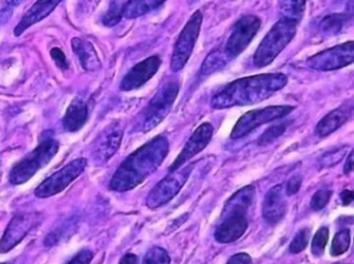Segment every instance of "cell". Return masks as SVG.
<instances>
[{"instance_id": "obj_1", "label": "cell", "mask_w": 354, "mask_h": 264, "mask_svg": "<svg viewBox=\"0 0 354 264\" xmlns=\"http://www.w3.org/2000/svg\"><path fill=\"white\" fill-rule=\"evenodd\" d=\"M287 84L288 78L283 74H262L241 78L216 92L211 100V107L227 109L258 104L283 90Z\"/></svg>"}, {"instance_id": "obj_2", "label": "cell", "mask_w": 354, "mask_h": 264, "mask_svg": "<svg viewBox=\"0 0 354 264\" xmlns=\"http://www.w3.org/2000/svg\"><path fill=\"white\" fill-rule=\"evenodd\" d=\"M169 152V141L165 136H157L132 152L115 171L109 187L115 192L134 189L152 174Z\"/></svg>"}, {"instance_id": "obj_3", "label": "cell", "mask_w": 354, "mask_h": 264, "mask_svg": "<svg viewBox=\"0 0 354 264\" xmlns=\"http://www.w3.org/2000/svg\"><path fill=\"white\" fill-rule=\"evenodd\" d=\"M254 197L252 185L238 191L225 206V216L215 231V239L221 243H230L238 241L248 230V210Z\"/></svg>"}, {"instance_id": "obj_4", "label": "cell", "mask_w": 354, "mask_h": 264, "mask_svg": "<svg viewBox=\"0 0 354 264\" xmlns=\"http://www.w3.org/2000/svg\"><path fill=\"white\" fill-rule=\"evenodd\" d=\"M298 22L281 18L263 39L254 55V65L258 69L270 65L290 44L297 32Z\"/></svg>"}, {"instance_id": "obj_5", "label": "cell", "mask_w": 354, "mask_h": 264, "mask_svg": "<svg viewBox=\"0 0 354 264\" xmlns=\"http://www.w3.org/2000/svg\"><path fill=\"white\" fill-rule=\"evenodd\" d=\"M179 90V82L176 79L167 80L162 83L148 106L138 116L136 129L140 132H149L156 128L171 112Z\"/></svg>"}, {"instance_id": "obj_6", "label": "cell", "mask_w": 354, "mask_h": 264, "mask_svg": "<svg viewBox=\"0 0 354 264\" xmlns=\"http://www.w3.org/2000/svg\"><path fill=\"white\" fill-rule=\"evenodd\" d=\"M59 150V141L53 138L41 142L32 152L13 167L10 172V183L18 185L30 181L40 169L44 168L55 158Z\"/></svg>"}, {"instance_id": "obj_7", "label": "cell", "mask_w": 354, "mask_h": 264, "mask_svg": "<svg viewBox=\"0 0 354 264\" xmlns=\"http://www.w3.org/2000/svg\"><path fill=\"white\" fill-rule=\"evenodd\" d=\"M203 15L201 11H196L190 17L189 21L184 26L182 32L178 37L177 42L174 47L171 55V70L173 72H179L185 67L187 61L192 57V51L196 46L202 28Z\"/></svg>"}, {"instance_id": "obj_8", "label": "cell", "mask_w": 354, "mask_h": 264, "mask_svg": "<svg viewBox=\"0 0 354 264\" xmlns=\"http://www.w3.org/2000/svg\"><path fill=\"white\" fill-rule=\"evenodd\" d=\"M293 110L294 107L292 106H269L248 111L240 117L239 121L232 130L231 138L232 139H240V138L248 135L250 132L254 131L260 125L283 119Z\"/></svg>"}, {"instance_id": "obj_9", "label": "cell", "mask_w": 354, "mask_h": 264, "mask_svg": "<svg viewBox=\"0 0 354 264\" xmlns=\"http://www.w3.org/2000/svg\"><path fill=\"white\" fill-rule=\"evenodd\" d=\"M86 160L84 158L71 161L61 170L45 179L35 191L38 198H49L65 191L77 177L82 174L86 167Z\"/></svg>"}, {"instance_id": "obj_10", "label": "cell", "mask_w": 354, "mask_h": 264, "mask_svg": "<svg viewBox=\"0 0 354 264\" xmlns=\"http://www.w3.org/2000/svg\"><path fill=\"white\" fill-rule=\"evenodd\" d=\"M354 61V44L352 41L313 55L306 61L310 69L328 72L348 67Z\"/></svg>"}, {"instance_id": "obj_11", "label": "cell", "mask_w": 354, "mask_h": 264, "mask_svg": "<svg viewBox=\"0 0 354 264\" xmlns=\"http://www.w3.org/2000/svg\"><path fill=\"white\" fill-rule=\"evenodd\" d=\"M261 28V19L257 16H242L233 26L225 45V53L230 59L241 54L254 40Z\"/></svg>"}, {"instance_id": "obj_12", "label": "cell", "mask_w": 354, "mask_h": 264, "mask_svg": "<svg viewBox=\"0 0 354 264\" xmlns=\"http://www.w3.org/2000/svg\"><path fill=\"white\" fill-rule=\"evenodd\" d=\"M40 220L41 214L38 212H24L14 216L0 239V253H8L13 250L39 225Z\"/></svg>"}, {"instance_id": "obj_13", "label": "cell", "mask_w": 354, "mask_h": 264, "mask_svg": "<svg viewBox=\"0 0 354 264\" xmlns=\"http://www.w3.org/2000/svg\"><path fill=\"white\" fill-rule=\"evenodd\" d=\"M123 140V129L119 123L105 128L93 144L92 156L97 166H102L118 152Z\"/></svg>"}, {"instance_id": "obj_14", "label": "cell", "mask_w": 354, "mask_h": 264, "mask_svg": "<svg viewBox=\"0 0 354 264\" xmlns=\"http://www.w3.org/2000/svg\"><path fill=\"white\" fill-rule=\"evenodd\" d=\"M192 169V165H190L189 167L183 169L180 174H171L161 181L147 198V205L151 208H156L173 199L183 187Z\"/></svg>"}, {"instance_id": "obj_15", "label": "cell", "mask_w": 354, "mask_h": 264, "mask_svg": "<svg viewBox=\"0 0 354 264\" xmlns=\"http://www.w3.org/2000/svg\"><path fill=\"white\" fill-rule=\"evenodd\" d=\"M160 65L161 59L158 55H152L145 61H140L124 76L120 88L123 92L138 90L156 75Z\"/></svg>"}, {"instance_id": "obj_16", "label": "cell", "mask_w": 354, "mask_h": 264, "mask_svg": "<svg viewBox=\"0 0 354 264\" xmlns=\"http://www.w3.org/2000/svg\"><path fill=\"white\" fill-rule=\"evenodd\" d=\"M213 125L209 123H204L194 132L192 137L189 138L181 154L176 159L175 162L169 167V171L171 173L176 172L180 167L183 166L186 162L194 158L196 154H200L210 142L213 136Z\"/></svg>"}, {"instance_id": "obj_17", "label": "cell", "mask_w": 354, "mask_h": 264, "mask_svg": "<svg viewBox=\"0 0 354 264\" xmlns=\"http://www.w3.org/2000/svg\"><path fill=\"white\" fill-rule=\"evenodd\" d=\"M62 1L63 0H37L16 26L14 34L20 37L28 28L48 17Z\"/></svg>"}, {"instance_id": "obj_18", "label": "cell", "mask_w": 354, "mask_h": 264, "mask_svg": "<svg viewBox=\"0 0 354 264\" xmlns=\"http://www.w3.org/2000/svg\"><path fill=\"white\" fill-rule=\"evenodd\" d=\"M263 218L268 224L277 225L285 218L287 202L283 198V187L275 185L269 190L263 202Z\"/></svg>"}, {"instance_id": "obj_19", "label": "cell", "mask_w": 354, "mask_h": 264, "mask_svg": "<svg viewBox=\"0 0 354 264\" xmlns=\"http://www.w3.org/2000/svg\"><path fill=\"white\" fill-rule=\"evenodd\" d=\"M353 102L348 101L339 108L325 115L316 127V134L319 137L324 138L337 131L344 123H347L353 115Z\"/></svg>"}, {"instance_id": "obj_20", "label": "cell", "mask_w": 354, "mask_h": 264, "mask_svg": "<svg viewBox=\"0 0 354 264\" xmlns=\"http://www.w3.org/2000/svg\"><path fill=\"white\" fill-rule=\"evenodd\" d=\"M88 119V108L84 99L77 97L72 101L63 119L64 129L70 133L80 131Z\"/></svg>"}, {"instance_id": "obj_21", "label": "cell", "mask_w": 354, "mask_h": 264, "mask_svg": "<svg viewBox=\"0 0 354 264\" xmlns=\"http://www.w3.org/2000/svg\"><path fill=\"white\" fill-rule=\"evenodd\" d=\"M72 50L86 71H97L101 67L100 61L94 46L90 42L74 38L71 42Z\"/></svg>"}, {"instance_id": "obj_22", "label": "cell", "mask_w": 354, "mask_h": 264, "mask_svg": "<svg viewBox=\"0 0 354 264\" xmlns=\"http://www.w3.org/2000/svg\"><path fill=\"white\" fill-rule=\"evenodd\" d=\"M167 0H128L124 5L123 17L127 19L142 17L158 9Z\"/></svg>"}, {"instance_id": "obj_23", "label": "cell", "mask_w": 354, "mask_h": 264, "mask_svg": "<svg viewBox=\"0 0 354 264\" xmlns=\"http://www.w3.org/2000/svg\"><path fill=\"white\" fill-rule=\"evenodd\" d=\"M306 0H279L281 16L286 19L299 22L306 12Z\"/></svg>"}, {"instance_id": "obj_24", "label": "cell", "mask_w": 354, "mask_h": 264, "mask_svg": "<svg viewBox=\"0 0 354 264\" xmlns=\"http://www.w3.org/2000/svg\"><path fill=\"white\" fill-rule=\"evenodd\" d=\"M351 17L343 14H333V15L326 16L321 20L319 28L321 32L324 34H337L347 26Z\"/></svg>"}, {"instance_id": "obj_25", "label": "cell", "mask_w": 354, "mask_h": 264, "mask_svg": "<svg viewBox=\"0 0 354 264\" xmlns=\"http://www.w3.org/2000/svg\"><path fill=\"white\" fill-rule=\"evenodd\" d=\"M229 57L225 54V51H212L203 63L201 68V74L204 76L211 75L215 72L219 71L227 65Z\"/></svg>"}, {"instance_id": "obj_26", "label": "cell", "mask_w": 354, "mask_h": 264, "mask_svg": "<svg viewBox=\"0 0 354 264\" xmlns=\"http://www.w3.org/2000/svg\"><path fill=\"white\" fill-rule=\"evenodd\" d=\"M124 5L121 0H111V5L107 9L106 13L103 15V26L107 28H113L120 23L123 18Z\"/></svg>"}, {"instance_id": "obj_27", "label": "cell", "mask_w": 354, "mask_h": 264, "mask_svg": "<svg viewBox=\"0 0 354 264\" xmlns=\"http://www.w3.org/2000/svg\"><path fill=\"white\" fill-rule=\"evenodd\" d=\"M75 218L69 219L66 222L62 223L61 226L57 227L53 232L49 233L45 238V245L46 247H53L61 241L64 236H67L68 233L73 231V227L75 226Z\"/></svg>"}, {"instance_id": "obj_28", "label": "cell", "mask_w": 354, "mask_h": 264, "mask_svg": "<svg viewBox=\"0 0 354 264\" xmlns=\"http://www.w3.org/2000/svg\"><path fill=\"white\" fill-rule=\"evenodd\" d=\"M350 243H351V234H350L349 229H344V230L339 231L335 235L333 243H331V255L335 256V257L343 255L349 249Z\"/></svg>"}, {"instance_id": "obj_29", "label": "cell", "mask_w": 354, "mask_h": 264, "mask_svg": "<svg viewBox=\"0 0 354 264\" xmlns=\"http://www.w3.org/2000/svg\"><path fill=\"white\" fill-rule=\"evenodd\" d=\"M290 125V121H283V123H277V125H272L269 128L268 130L265 131V133L261 136L258 139V144L260 146L268 145V144L272 143L273 141L283 135L286 131H287L288 127Z\"/></svg>"}, {"instance_id": "obj_30", "label": "cell", "mask_w": 354, "mask_h": 264, "mask_svg": "<svg viewBox=\"0 0 354 264\" xmlns=\"http://www.w3.org/2000/svg\"><path fill=\"white\" fill-rule=\"evenodd\" d=\"M142 264H171V258L165 249L154 247L147 252Z\"/></svg>"}, {"instance_id": "obj_31", "label": "cell", "mask_w": 354, "mask_h": 264, "mask_svg": "<svg viewBox=\"0 0 354 264\" xmlns=\"http://www.w3.org/2000/svg\"><path fill=\"white\" fill-rule=\"evenodd\" d=\"M329 238V230L327 227H321L316 234H315L314 238H313L312 243V254L316 257H320L323 253H324L325 247H326L327 243H328Z\"/></svg>"}, {"instance_id": "obj_32", "label": "cell", "mask_w": 354, "mask_h": 264, "mask_svg": "<svg viewBox=\"0 0 354 264\" xmlns=\"http://www.w3.org/2000/svg\"><path fill=\"white\" fill-rule=\"evenodd\" d=\"M310 241V229L302 228L296 233L289 245L292 254H299L306 249Z\"/></svg>"}, {"instance_id": "obj_33", "label": "cell", "mask_w": 354, "mask_h": 264, "mask_svg": "<svg viewBox=\"0 0 354 264\" xmlns=\"http://www.w3.org/2000/svg\"><path fill=\"white\" fill-rule=\"evenodd\" d=\"M331 194L333 192L328 189L318 190L310 200V207L316 212L322 210L330 200Z\"/></svg>"}, {"instance_id": "obj_34", "label": "cell", "mask_w": 354, "mask_h": 264, "mask_svg": "<svg viewBox=\"0 0 354 264\" xmlns=\"http://www.w3.org/2000/svg\"><path fill=\"white\" fill-rule=\"evenodd\" d=\"M345 154L346 150L344 148L327 152L326 154H323L322 159H321V165H322V167H325V168L335 166V165L339 164L343 160Z\"/></svg>"}, {"instance_id": "obj_35", "label": "cell", "mask_w": 354, "mask_h": 264, "mask_svg": "<svg viewBox=\"0 0 354 264\" xmlns=\"http://www.w3.org/2000/svg\"><path fill=\"white\" fill-rule=\"evenodd\" d=\"M94 258V254L91 250L84 249L78 252L69 262L66 264H90Z\"/></svg>"}, {"instance_id": "obj_36", "label": "cell", "mask_w": 354, "mask_h": 264, "mask_svg": "<svg viewBox=\"0 0 354 264\" xmlns=\"http://www.w3.org/2000/svg\"><path fill=\"white\" fill-rule=\"evenodd\" d=\"M50 55L59 69L64 70V71L69 69V61H68L67 57H66L65 53L63 52L62 49L53 48L51 50Z\"/></svg>"}, {"instance_id": "obj_37", "label": "cell", "mask_w": 354, "mask_h": 264, "mask_svg": "<svg viewBox=\"0 0 354 264\" xmlns=\"http://www.w3.org/2000/svg\"><path fill=\"white\" fill-rule=\"evenodd\" d=\"M302 176L301 175H294L291 179L288 181L287 190L286 193L288 196L294 195L299 191L300 187H301Z\"/></svg>"}, {"instance_id": "obj_38", "label": "cell", "mask_w": 354, "mask_h": 264, "mask_svg": "<svg viewBox=\"0 0 354 264\" xmlns=\"http://www.w3.org/2000/svg\"><path fill=\"white\" fill-rule=\"evenodd\" d=\"M227 264H252V258L248 254L238 253L232 256Z\"/></svg>"}, {"instance_id": "obj_39", "label": "cell", "mask_w": 354, "mask_h": 264, "mask_svg": "<svg viewBox=\"0 0 354 264\" xmlns=\"http://www.w3.org/2000/svg\"><path fill=\"white\" fill-rule=\"evenodd\" d=\"M341 201L343 205H349L353 201V192L345 190L341 193Z\"/></svg>"}, {"instance_id": "obj_40", "label": "cell", "mask_w": 354, "mask_h": 264, "mask_svg": "<svg viewBox=\"0 0 354 264\" xmlns=\"http://www.w3.org/2000/svg\"><path fill=\"white\" fill-rule=\"evenodd\" d=\"M353 152H350L348 156L347 160H346L345 167H344V173L345 174H350L353 171Z\"/></svg>"}, {"instance_id": "obj_41", "label": "cell", "mask_w": 354, "mask_h": 264, "mask_svg": "<svg viewBox=\"0 0 354 264\" xmlns=\"http://www.w3.org/2000/svg\"><path fill=\"white\" fill-rule=\"evenodd\" d=\"M120 264H138V257L134 254L128 253L122 258Z\"/></svg>"}, {"instance_id": "obj_42", "label": "cell", "mask_w": 354, "mask_h": 264, "mask_svg": "<svg viewBox=\"0 0 354 264\" xmlns=\"http://www.w3.org/2000/svg\"><path fill=\"white\" fill-rule=\"evenodd\" d=\"M26 0H3V6L7 7L8 9H12V8L18 7V6L24 3Z\"/></svg>"}, {"instance_id": "obj_43", "label": "cell", "mask_w": 354, "mask_h": 264, "mask_svg": "<svg viewBox=\"0 0 354 264\" xmlns=\"http://www.w3.org/2000/svg\"><path fill=\"white\" fill-rule=\"evenodd\" d=\"M0 264H8V263H0Z\"/></svg>"}]
</instances>
